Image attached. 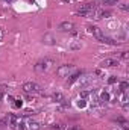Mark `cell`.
Instances as JSON below:
<instances>
[{
    "label": "cell",
    "instance_id": "obj_7",
    "mask_svg": "<svg viewBox=\"0 0 129 130\" xmlns=\"http://www.w3.org/2000/svg\"><path fill=\"white\" fill-rule=\"evenodd\" d=\"M58 29L61 32H73L74 30V24L71 21H61L59 26H58Z\"/></svg>",
    "mask_w": 129,
    "mask_h": 130
},
{
    "label": "cell",
    "instance_id": "obj_23",
    "mask_svg": "<svg viewBox=\"0 0 129 130\" xmlns=\"http://www.w3.org/2000/svg\"><path fill=\"white\" fill-rule=\"evenodd\" d=\"M128 52H122V53H120V58H122V59H128Z\"/></svg>",
    "mask_w": 129,
    "mask_h": 130
},
{
    "label": "cell",
    "instance_id": "obj_3",
    "mask_svg": "<svg viewBox=\"0 0 129 130\" xmlns=\"http://www.w3.org/2000/svg\"><path fill=\"white\" fill-rule=\"evenodd\" d=\"M23 91L26 94H40L41 92V86L35 82H26L23 85Z\"/></svg>",
    "mask_w": 129,
    "mask_h": 130
},
{
    "label": "cell",
    "instance_id": "obj_17",
    "mask_svg": "<svg viewBox=\"0 0 129 130\" xmlns=\"http://www.w3.org/2000/svg\"><path fill=\"white\" fill-rule=\"evenodd\" d=\"M50 130H65V126L64 124H61V123H58V124H53Z\"/></svg>",
    "mask_w": 129,
    "mask_h": 130
},
{
    "label": "cell",
    "instance_id": "obj_25",
    "mask_svg": "<svg viewBox=\"0 0 129 130\" xmlns=\"http://www.w3.org/2000/svg\"><path fill=\"white\" fill-rule=\"evenodd\" d=\"M3 36H5V30H3V27H0V41L3 39Z\"/></svg>",
    "mask_w": 129,
    "mask_h": 130
},
{
    "label": "cell",
    "instance_id": "obj_11",
    "mask_svg": "<svg viewBox=\"0 0 129 130\" xmlns=\"http://www.w3.org/2000/svg\"><path fill=\"white\" fill-rule=\"evenodd\" d=\"M70 79H68V85H71V83H74L79 77H81V71H76V73H73V74H70L68 76Z\"/></svg>",
    "mask_w": 129,
    "mask_h": 130
},
{
    "label": "cell",
    "instance_id": "obj_13",
    "mask_svg": "<svg viewBox=\"0 0 129 130\" xmlns=\"http://www.w3.org/2000/svg\"><path fill=\"white\" fill-rule=\"evenodd\" d=\"M52 98H53L55 101H58V103H61V101H64V95H62L61 92H55V94L52 95Z\"/></svg>",
    "mask_w": 129,
    "mask_h": 130
},
{
    "label": "cell",
    "instance_id": "obj_1",
    "mask_svg": "<svg viewBox=\"0 0 129 130\" xmlns=\"http://www.w3.org/2000/svg\"><path fill=\"white\" fill-rule=\"evenodd\" d=\"M78 14H79L81 17H93V15L96 14V6H94V3H85V5L78 11Z\"/></svg>",
    "mask_w": 129,
    "mask_h": 130
},
{
    "label": "cell",
    "instance_id": "obj_10",
    "mask_svg": "<svg viewBox=\"0 0 129 130\" xmlns=\"http://www.w3.org/2000/svg\"><path fill=\"white\" fill-rule=\"evenodd\" d=\"M28 130H41V126H40V123L38 121H29L28 123Z\"/></svg>",
    "mask_w": 129,
    "mask_h": 130
},
{
    "label": "cell",
    "instance_id": "obj_2",
    "mask_svg": "<svg viewBox=\"0 0 129 130\" xmlns=\"http://www.w3.org/2000/svg\"><path fill=\"white\" fill-rule=\"evenodd\" d=\"M73 70H74V65H71V64L59 65V67L56 68V76H58V77H68Z\"/></svg>",
    "mask_w": 129,
    "mask_h": 130
},
{
    "label": "cell",
    "instance_id": "obj_27",
    "mask_svg": "<svg viewBox=\"0 0 129 130\" xmlns=\"http://www.w3.org/2000/svg\"><path fill=\"white\" fill-rule=\"evenodd\" d=\"M64 2H70V0H64Z\"/></svg>",
    "mask_w": 129,
    "mask_h": 130
},
{
    "label": "cell",
    "instance_id": "obj_14",
    "mask_svg": "<svg viewBox=\"0 0 129 130\" xmlns=\"http://www.w3.org/2000/svg\"><path fill=\"white\" fill-rule=\"evenodd\" d=\"M128 88H129L128 82H122V83H120V86H119V91L123 94V92H126V91H128Z\"/></svg>",
    "mask_w": 129,
    "mask_h": 130
},
{
    "label": "cell",
    "instance_id": "obj_9",
    "mask_svg": "<svg viewBox=\"0 0 129 130\" xmlns=\"http://www.w3.org/2000/svg\"><path fill=\"white\" fill-rule=\"evenodd\" d=\"M6 120H8V124H9V126H11L12 129H14V127H17V123H18V118H17L15 115H9V117H8Z\"/></svg>",
    "mask_w": 129,
    "mask_h": 130
},
{
    "label": "cell",
    "instance_id": "obj_20",
    "mask_svg": "<svg viewBox=\"0 0 129 130\" xmlns=\"http://www.w3.org/2000/svg\"><path fill=\"white\" fill-rule=\"evenodd\" d=\"M117 2L119 0H102L103 5H117Z\"/></svg>",
    "mask_w": 129,
    "mask_h": 130
},
{
    "label": "cell",
    "instance_id": "obj_4",
    "mask_svg": "<svg viewBox=\"0 0 129 130\" xmlns=\"http://www.w3.org/2000/svg\"><path fill=\"white\" fill-rule=\"evenodd\" d=\"M50 65H52V61H50V59H44V61L36 62L33 68H35V71H36V73H43V71H46Z\"/></svg>",
    "mask_w": 129,
    "mask_h": 130
},
{
    "label": "cell",
    "instance_id": "obj_5",
    "mask_svg": "<svg viewBox=\"0 0 129 130\" xmlns=\"http://www.w3.org/2000/svg\"><path fill=\"white\" fill-rule=\"evenodd\" d=\"M119 59H114V58H108V59H103L100 62L102 68H114V67H119Z\"/></svg>",
    "mask_w": 129,
    "mask_h": 130
},
{
    "label": "cell",
    "instance_id": "obj_26",
    "mask_svg": "<svg viewBox=\"0 0 129 130\" xmlns=\"http://www.w3.org/2000/svg\"><path fill=\"white\" fill-rule=\"evenodd\" d=\"M2 98H3V92L0 91V101H2Z\"/></svg>",
    "mask_w": 129,
    "mask_h": 130
},
{
    "label": "cell",
    "instance_id": "obj_18",
    "mask_svg": "<svg viewBox=\"0 0 129 130\" xmlns=\"http://www.w3.org/2000/svg\"><path fill=\"white\" fill-rule=\"evenodd\" d=\"M76 104H78V107H79V109H84V107L87 106V103H85V100H84V98L78 100V103H76Z\"/></svg>",
    "mask_w": 129,
    "mask_h": 130
},
{
    "label": "cell",
    "instance_id": "obj_21",
    "mask_svg": "<svg viewBox=\"0 0 129 130\" xmlns=\"http://www.w3.org/2000/svg\"><path fill=\"white\" fill-rule=\"evenodd\" d=\"M23 106V100L21 98H17L15 100V107H21Z\"/></svg>",
    "mask_w": 129,
    "mask_h": 130
},
{
    "label": "cell",
    "instance_id": "obj_6",
    "mask_svg": "<svg viewBox=\"0 0 129 130\" xmlns=\"http://www.w3.org/2000/svg\"><path fill=\"white\" fill-rule=\"evenodd\" d=\"M87 32L90 33V35H93L94 38H97V41H100V39H102V36H103L102 29H99L97 26H88V27H87Z\"/></svg>",
    "mask_w": 129,
    "mask_h": 130
},
{
    "label": "cell",
    "instance_id": "obj_28",
    "mask_svg": "<svg viewBox=\"0 0 129 130\" xmlns=\"http://www.w3.org/2000/svg\"><path fill=\"white\" fill-rule=\"evenodd\" d=\"M8 2H11V0H8Z\"/></svg>",
    "mask_w": 129,
    "mask_h": 130
},
{
    "label": "cell",
    "instance_id": "obj_8",
    "mask_svg": "<svg viewBox=\"0 0 129 130\" xmlns=\"http://www.w3.org/2000/svg\"><path fill=\"white\" fill-rule=\"evenodd\" d=\"M43 44H46V45H55L56 44V38L52 33H44L43 35Z\"/></svg>",
    "mask_w": 129,
    "mask_h": 130
},
{
    "label": "cell",
    "instance_id": "obj_22",
    "mask_svg": "<svg viewBox=\"0 0 129 130\" xmlns=\"http://www.w3.org/2000/svg\"><path fill=\"white\" fill-rule=\"evenodd\" d=\"M65 130H84L81 126H71V127H68V129H65Z\"/></svg>",
    "mask_w": 129,
    "mask_h": 130
},
{
    "label": "cell",
    "instance_id": "obj_24",
    "mask_svg": "<svg viewBox=\"0 0 129 130\" xmlns=\"http://www.w3.org/2000/svg\"><path fill=\"white\" fill-rule=\"evenodd\" d=\"M120 9H122V11H128L129 6L126 5V3H122V5H120Z\"/></svg>",
    "mask_w": 129,
    "mask_h": 130
},
{
    "label": "cell",
    "instance_id": "obj_15",
    "mask_svg": "<svg viewBox=\"0 0 129 130\" xmlns=\"http://www.w3.org/2000/svg\"><path fill=\"white\" fill-rule=\"evenodd\" d=\"M17 129L18 130H28V124H26L23 120H18V123H17Z\"/></svg>",
    "mask_w": 129,
    "mask_h": 130
},
{
    "label": "cell",
    "instance_id": "obj_12",
    "mask_svg": "<svg viewBox=\"0 0 129 130\" xmlns=\"http://www.w3.org/2000/svg\"><path fill=\"white\" fill-rule=\"evenodd\" d=\"M109 100H111V95H109V92H108V91H103V92H100V101L106 103V101H109Z\"/></svg>",
    "mask_w": 129,
    "mask_h": 130
},
{
    "label": "cell",
    "instance_id": "obj_16",
    "mask_svg": "<svg viewBox=\"0 0 129 130\" xmlns=\"http://www.w3.org/2000/svg\"><path fill=\"white\" fill-rule=\"evenodd\" d=\"M97 15H99V18H108V17H111V12L109 11H100Z\"/></svg>",
    "mask_w": 129,
    "mask_h": 130
},
{
    "label": "cell",
    "instance_id": "obj_19",
    "mask_svg": "<svg viewBox=\"0 0 129 130\" xmlns=\"http://www.w3.org/2000/svg\"><path fill=\"white\" fill-rule=\"evenodd\" d=\"M119 82V79L115 77V76H109V79H108V83L109 85H112V83H117Z\"/></svg>",
    "mask_w": 129,
    "mask_h": 130
}]
</instances>
